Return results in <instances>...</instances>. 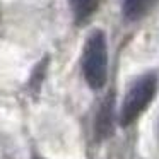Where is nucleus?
<instances>
[{"mask_svg":"<svg viewBox=\"0 0 159 159\" xmlns=\"http://www.w3.org/2000/svg\"><path fill=\"white\" fill-rule=\"evenodd\" d=\"M82 72L93 89H101L108 75V50L104 33L96 29L87 38L82 53Z\"/></svg>","mask_w":159,"mask_h":159,"instance_id":"nucleus-1","label":"nucleus"},{"mask_svg":"<svg viewBox=\"0 0 159 159\" xmlns=\"http://www.w3.org/2000/svg\"><path fill=\"white\" fill-rule=\"evenodd\" d=\"M157 80L154 75H144L134 82L127 93L121 106V125H130L140 116V113L149 106L156 94Z\"/></svg>","mask_w":159,"mask_h":159,"instance_id":"nucleus-2","label":"nucleus"},{"mask_svg":"<svg viewBox=\"0 0 159 159\" xmlns=\"http://www.w3.org/2000/svg\"><path fill=\"white\" fill-rule=\"evenodd\" d=\"M157 0H123V16L128 21H139L151 12Z\"/></svg>","mask_w":159,"mask_h":159,"instance_id":"nucleus-3","label":"nucleus"},{"mask_svg":"<svg viewBox=\"0 0 159 159\" xmlns=\"http://www.w3.org/2000/svg\"><path fill=\"white\" fill-rule=\"evenodd\" d=\"M77 24H84L96 12L99 0H69Z\"/></svg>","mask_w":159,"mask_h":159,"instance_id":"nucleus-4","label":"nucleus"},{"mask_svg":"<svg viewBox=\"0 0 159 159\" xmlns=\"http://www.w3.org/2000/svg\"><path fill=\"white\" fill-rule=\"evenodd\" d=\"M157 135H159V128H157Z\"/></svg>","mask_w":159,"mask_h":159,"instance_id":"nucleus-5","label":"nucleus"}]
</instances>
